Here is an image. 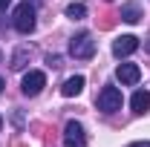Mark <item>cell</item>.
<instances>
[{"label":"cell","mask_w":150,"mask_h":147,"mask_svg":"<svg viewBox=\"0 0 150 147\" xmlns=\"http://www.w3.org/2000/svg\"><path fill=\"white\" fill-rule=\"evenodd\" d=\"M46 64L49 66H61V55H46Z\"/></svg>","instance_id":"13"},{"label":"cell","mask_w":150,"mask_h":147,"mask_svg":"<svg viewBox=\"0 0 150 147\" xmlns=\"http://www.w3.org/2000/svg\"><path fill=\"white\" fill-rule=\"evenodd\" d=\"M144 46H147V52H150V40H147V43H144Z\"/></svg>","instance_id":"17"},{"label":"cell","mask_w":150,"mask_h":147,"mask_svg":"<svg viewBox=\"0 0 150 147\" xmlns=\"http://www.w3.org/2000/svg\"><path fill=\"white\" fill-rule=\"evenodd\" d=\"M15 147H23V144H15Z\"/></svg>","instance_id":"19"},{"label":"cell","mask_w":150,"mask_h":147,"mask_svg":"<svg viewBox=\"0 0 150 147\" xmlns=\"http://www.w3.org/2000/svg\"><path fill=\"white\" fill-rule=\"evenodd\" d=\"M9 3H12V0H0V12H3V9H9Z\"/></svg>","instance_id":"15"},{"label":"cell","mask_w":150,"mask_h":147,"mask_svg":"<svg viewBox=\"0 0 150 147\" xmlns=\"http://www.w3.org/2000/svg\"><path fill=\"white\" fill-rule=\"evenodd\" d=\"M67 18L69 20H84L87 18V6L84 3H69L67 6Z\"/></svg>","instance_id":"11"},{"label":"cell","mask_w":150,"mask_h":147,"mask_svg":"<svg viewBox=\"0 0 150 147\" xmlns=\"http://www.w3.org/2000/svg\"><path fill=\"white\" fill-rule=\"evenodd\" d=\"M81 90H84V75H72V78L64 81L61 95H64V98H75V95H81Z\"/></svg>","instance_id":"8"},{"label":"cell","mask_w":150,"mask_h":147,"mask_svg":"<svg viewBox=\"0 0 150 147\" xmlns=\"http://www.w3.org/2000/svg\"><path fill=\"white\" fill-rule=\"evenodd\" d=\"M118 18L127 20V23H139V20H142V9H139V3H124L121 12H118Z\"/></svg>","instance_id":"10"},{"label":"cell","mask_w":150,"mask_h":147,"mask_svg":"<svg viewBox=\"0 0 150 147\" xmlns=\"http://www.w3.org/2000/svg\"><path fill=\"white\" fill-rule=\"evenodd\" d=\"M0 61H3V55H0Z\"/></svg>","instance_id":"20"},{"label":"cell","mask_w":150,"mask_h":147,"mask_svg":"<svg viewBox=\"0 0 150 147\" xmlns=\"http://www.w3.org/2000/svg\"><path fill=\"white\" fill-rule=\"evenodd\" d=\"M136 49H139V37L136 35H121V37L112 40V55L115 58H127V55H133Z\"/></svg>","instance_id":"6"},{"label":"cell","mask_w":150,"mask_h":147,"mask_svg":"<svg viewBox=\"0 0 150 147\" xmlns=\"http://www.w3.org/2000/svg\"><path fill=\"white\" fill-rule=\"evenodd\" d=\"M3 87H6V81H3V78H0V92H3Z\"/></svg>","instance_id":"16"},{"label":"cell","mask_w":150,"mask_h":147,"mask_svg":"<svg viewBox=\"0 0 150 147\" xmlns=\"http://www.w3.org/2000/svg\"><path fill=\"white\" fill-rule=\"evenodd\" d=\"M26 58H29V49L20 46L18 52H15V58H12V69H23V66H26Z\"/></svg>","instance_id":"12"},{"label":"cell","mask_w":150,"mask_h":147,"mask_svg":"<svg viewBox=\"0 0 150 147\" xmlns=\"http://www.w3.org/2000/svg\"><path fill=\"white\" fill-rule=\"evenodd\" d=\"M130 107H133V112H147L150 110V92L147 90H136L133 92V98H130Z\"/></svg>","instance_id":"9"},{"label":"cell","mask_w":150,"mask_h":147,"mask_svg":"<svg viewBox=\"0 0 150 147\" xmlns=\"http://www.w3.org/2000/svg\"><path fill=\"white\" fill-rule=\"evenodd\" d=\"M15 29H18L20 35H29V32H35V3L32 0H23L18 9H15Z\"/></svg>","instance_id":"1"},{"label":"cell","mask_w":150,"mask_h":147,"mask_svg":"<svg viewBox=\"0 0 150 147\" xmlns=\"http://www.w3.org/2000/svg\"><path fill=\"white\" fill-rule=\"evenodd\" d=\"M46 87V75L38 72V69H32V72L23 75V84H20V90H23V95H29V98H35V95H40V90Z\"/></svg>","instance_id":"4"},{"label":"cell","mask_w":150,"mask_h":147,"mask_svg":"<svg viewBox=\"0 0 150 147\" xmlns=\"http://www.w3.org/2000/svg\"><path fill=\"white\" fill-rule=\"evenodd\" d=\"M130 147H150V141H136V144H130Z\"/></svg>","instance_id":"14"},{"label":"cell","mask_w":150,"mask_h":147,"mask_svg":"<svg viewBox=\"0 0 150 147\" xmlns=\"http://www.w3.org/2000/svg\"><path fill=\"white\" fill-rule=\"evenodd\" d=\"M115 78H118L121 84L133 87V84H139V78H142V69H139L136 64H118V69H115Z\"/></svg>","instance_id":"7"},{"label":"cell","mask_w":150,"mask_h":147,"mask_svg":"<svg viewBox=\"0 0 150 147\" xmlns=\"http://www.w3.org/2000/svg\"><path fill=\"white\" fill-rule=\"evenodd\" d=\"M0 127H3V115H0Z\"/></svg>","instance_id":"18"},{"label":"cell","mask_w":150,"mask_h":147,"mask_svg":"<svg viewBox=\"0 0 150 147\" xmlns=\"http://www.w3.org/2000/svg\"><path fill=\"white\" fill-rule=\"evenodd\" d=\"M69 55L78 58V61H90L95 55V40L90 32H78V35L69 40Z\"/></svg>","instance_id":"2"},{"label":"cell","mask_w":150,"mask_h":147,"mask_svg":"<svg viewBox=\"0 0 150 147\" xmlns=\"http://www.w3.org/2000/svg\"><path fill=\"white\" fill-rule=\"evenodd\" d=\"M64 147H87V136L78 121H67L64 127Z\"/></svg>","instance_id":"5"},{"label":"cell","mask_w":150,"mask_h":147,"mask_svg":"<svg viewBox=\"0 0 150 147\" xmlns=\"http://www.w3.org/2000/svg\"><path fill=\"white\" fill-rule=\"evenodd\" d=\"M98 110L101 112L121 110V90L118 87H104V90L98 92Z\"/></svg>","instance_id":"3"}]
</instances>
